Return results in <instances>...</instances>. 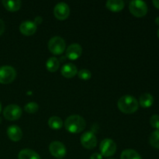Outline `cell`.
Segmentation results:
<instances>
[{"mask_svg":"<svg viewBox=\"0 0 159 159\" xmlns=\"http://www.w3.org/2000/svg\"><path fill=\"white\" fill-rule=\"evenodd\" d=\"M48 47L49 51L54 55L61 54L65 51L66 48L65 41L62 37H54L49 40L48 43Z\"/></svg>","mask_w":159,"mask_h":159,"instance_id":"3957f363","label":"cell"},{"mask_svg":"<svg viewBox=\"0 0 159 159\" xmlns=\"http://www.w3.org/2000/svg\"><path fill=\"white\" fill-rule=\"evenodd\" d=\"M65 129L72 134H78L84 130L86 126V122L82 116L79 115H71L65 121Z\"/></svg>","mask_w":159,"mask_h":159,"instance_id":"6da1fadb","label":"cell"},{"mask_svg":"<svg viewBox=\"0 0 159 159\" xmlns=\"http://www.w3.org/2000/svg\"><path fill=\"white\" fill-rule=\"evenodd\" d=\"M37 25L32 21H24L20 24V30L25 36H31L37 31Z\"/></svg>","mask_w":159,"mask_h":159,"instance_id":"7c38bea8","label":"cell"},{"mask_svg":"<svg viewBox=\"0 0 159 159\" xmlns=\"http://www.w3.org/2000/svg\"><path fill=\"white\" fill-rule=\"evenodd\" d=\"M129 10L136 17H143L147 14L148 6L146 2L141 0H134L130 2Z\"/></svg>","mask_w":159,"mask_h":159,"instance_id":"277c9868","label":"cell"},{"mask_svg":"<svg viewBox=\"0 0 159 159\" xmlns=\"http://www.w3.org/2000/svg\"><path fill=\"white\" fill-rule=\"evenodd\" d=\"M120 159H142L141 155L133 149H127L121 153Z\"/></svg>","mask_w":159,"mask_h":159,"instance_id":"44dd1931","label":"cell"},{"mask_svg":"<svg viewBox=\"0 0 159 159\" xmlns=\"http://www.w3.org/2000/svg\"><path fill=\"white\" fill-rule=\"evenodd\" d=\"M106 6L109 10L117 12L124 8V2L122 0H108Z\"/></svg>","mask_w":159,"mask_h":159,"instance_id":"9a60e30c","label":"cell"},{"mask_svg":"<svg viewBox=\"0 0 159 159\" xmlns=\"http://www.w3.org/2000/svg\"><path fill=\"white\" fill-rule=\"evenodd\" d=\"M49 151L51 155L57 158H62L66 155V148L60 141H53L49 145Z\"/></svg>","mask_w":159,"mask_h":159,"instance_id":"ba28073f","label":"cell"},{"mask_svg":"<svg viewBox=\"0 0 159 159\" xmlns=\"http://www.w3.org/2000/svg\"><path fill=\"white\" fill-rule=\"evenodd\" d=\"M59 67H60V61L58 59L55 57H50L46 63V68L51 72H54L58 70Z\"/></svg>","mask_w":159,"mask_h":159,"instance_id":"d6986e66","label":"cell"},{"mask_svg":"<svg viewBox=\"0 0 159 159\" xmlns=\"http://www.w3.org/2000/svg\"><path fill=\"white\" fill-rule=\"evenodd\" d=\"M1 110H2V105H1V102H0V113H1Z\"/></svg>","mask_w":159,"mask_h":159,"instance_id":"4dcf8cb0","label":"cell"},{"mask_svg":"<svg viewBox=\"0 0 159 159\" xmlns=\"http://www.w3.org/2000/svg\"><path fill=\"white\" fill-rule=\"evenodd\" d=\"M152 3H153V5L155 6V8L159 9V0H154V1L152 2Z\"/></svg>","mask_w":159,"mask_h":159,"instance_id":"f1b7e54d","label":"cell"},{"mask_svg":"<svg viewBox=\"0 0 159 159\" xmlns=\"http://www.w3.org/2000/svg\"><path fill=\"white\" fill-rule=\"evenodd\" d=\"M61 75L64 77L71 79V78H73L78 74L77 67L72 63L65 64L61 68Z\"/></svg>","mask_w":159,"mask_h":159,"instance_id":"5bb4252c","label":"cell"},{"mask_svg":"<svg viewBox=\"0 0 159 159\" xmlns=\"http://www.w3.org/2000/svg\"><path fill=\"white\" fill-rule=\"evenodd\" d=\"M1 123H2V119H1V117H0V124H1Z\"/></svg>","mask_w":159,"mask_h":159,"instance_id":"d6a6232c","label":"cell"},{"mask_svg":"<svg viewBox=\"0 0 159 159\" xmlns=\"http://www.w3.org/2000/svg\"><path fill=\"white\" fill-rule=\"evenodd\" d=\"M99 149L102 156L110 157L116 153V144L112 139L107 138L101 141Z\"/></svg>","mask_w":159,"mask_h":159,"instance_id":"52a82bcc","label":"cell"},{"mask_svg":"<svg viewBox=\"0 0 159 159\" xmlns=\"http://www.w3.org/2000/svg\"><path fill=\"white\" fill-rule=\"evenodd\" d=\"M117 106L119 110L126 114H131L138 110L139 103L136 98L132 96L126 95L120 98Z\"/></svg>","mask_w":159,"mask_h":159,"instance_id":"7a4b0ae2","label":"cell"},{"mask_svg":"<svg viewBox=\"0 0 159 159\" xmlns=\"http://www.w3.org/2000/svg\"><path fill=\"white\" fill-rule=\"evenodd\" d=\"M110 159H113V158H110Z\"/></svg>","mask_w":159,"mask_h":159,"instance_id":"836d02e7","label":"cell"},{"mask_svg":"<svg viewBox=\"0 0 159 159\" xmlns=\"http://www.w3.org/2000/svg\"><path fill=\"white\" fill-rule=\"evenodd\" d=\"M7 135L11 141L16 142L20 141L23 138V131L18 126L12 125L8 127Z\"/></svg>","mask_w":159,"mask_h":159,"instance_id":"4fadbf2b","label":"cell"},{"mask_svg":"<svg viewBox=\"0 0 159 159\" xmlns=\"http://www.w3.org/2000/svg\"><path fill=\"white\" fill-rule=\"evenodd\" d=\"M48 126L53 130H59L63 126V121L59 116H51L48 120Z\"/></svg>","mask_w":159,"mask_h":159,"instance_id":"ffe728a7","label":"cell"},{"mask_svg":"<svg viewBox=\"0 0 159 159\" xmlns=\"http://www.w3.org/2000/svg\"><path fill=\"white\" fill-rule=\"evenodd\" d=\"M149 143L153 148L159 149V129L152 132L149 138Z\"/></svg>","mask_w":159,"mask_h":159,"instance_id":"7402d4cb","label":"cell"},{"mask_svg":"<svg viewBox=\"0 0 159 159\" xmlns=\"http://www.w3.org/2000/svg\"><path fill=\"white\" fill-rule=\"evenodd\" d=\"M150 124L153 128H155L156 130L159 129V115L155 114L152 116L150 119Z\"/></svg>","mask_w":159,"mask_h":159,"instance_id":"d4e9b609","label":"cell"},{"mask_svg":"<svg viewBox=\"0 0 159 159\" xmlns=\"http://www.w3.org/2000/svg\"><path fill=\"white\" fill-rule=\"evenodd\" d=\"M19 159H41L40 155L31 149H23L18 155Z\"/></svg>","mask_w":159,"mask_h":159,"instance_id":"ac0fdd59","label":"cell"},{"mask_svg":"<svg viewBox=\"0 0 159 159\" xmlns=\"http://www.w3.org/2000/svg\"><path fill=\"white\" fill-rule=\"evenodd\" d=\"M39 106L37 102H28L24 107V110L28 113H35L38 111Z\"/></svg>","mask_w":159,"mask_h":159,"instance_id":"603a6c76","label":"cell"},{"mask_svg":"<svg viewBox=\"0 0 159 159\" xmlns=\"http://www.w3.org/2000/svg\"><path fill=\"white\" fill-rule=\"evenodd\" d=\"M16 77L15 68L9 65L0 67V83L9 84L13 82Z\"/></svg>","mask_w":159,"mask_h":159,"instance_id":"5b68a950","label":"cell"},{"mask_svg":"<svg viewBox=\"0 0 159 159\" xmlns=\"http://www.w3.org/2000/svg\"><path fill=\"white\" fill-rule=\"evenodd\" d=\"M5 31V23L2 20L0 19V36L4 33Z\"/></svg>","mask_w":159,"mask_h":159,"instance_id":"4316f807","label":"cell"},{"mask_svg":"<svg viewBox=\"0 0 159 159\" xmlns=\"http://www.w3.org/2000/svg\"><path fill=\"white\" fill-rule=\"evenodd\" d=\"M157 35H158V37L159 38V29H158V33H157Z\"/></svg>","mask_w":159,"mask_h":159,"instance_id":"1f68e13d","label":"cell"},{"mask_svg":"<svg viewBox=\"0 0 159 159\" xmlns=\"http://www.w3.org/2000/svg\"><path fill=\"white\" fill-rule=\"evenodd\" d=\"M138 103L144 108H149L154 103V97L150 93H143L139 99V102Z\"/></svg>","mask_w":159,"mask_h":159,"instance_id":"2e32d148","label":"cell"},{"mask_svg":"<svg viewBox=\"0 0 159 159\" xmlns=\"http://www.w3.org/2000/svg\"><path fill=\"white\" fill-rule=\"evenodd\" d=\"M82 48L78 43H71L66 50V56L70 60H76L81 57Z\"/></svg>","mask_w":159,"mask_h":159,"instance_id":"8fae6325","label":"cell"},{"mask_svg":"<svg viewBox=\"0 0 159 159\" xmlns=\"http://www.w3.org/2000/svg\"><path fill=\"white\" fill-rule=\"evenodd\" d=\"M78 76L82 80H89L91 79L92 73L91 71H89L88 69H81L80 71L78 72Z\"/></svg>","mask_w":159,"mask_h":159,"instance_id":"cb8c5ba5","label":"cell"},{"mask_svg":"<svg viewBox=\"0 0 159 159\" xmlns=\"http://www.w3.org/2000/svg\"><path fill=\"white\" fill-rule=\"evenodd\" d=\"M90 159H102V155L99 153H94L91 155Z\"/></svg>","mask_w":159,"mask_h":159,"instance_id":"484cf974","label":"cell"},{"mask_svg":"<svg viewBox=\"0 0 159 159\" xmlns=\"http://www.w3.org/2000/svg\"><path fill=\"white\" fill-rule=\"evenodd\" d=\"M3 116L6 120L10 121L17 120L22 116V109L16 104L7 106L3 110Z\"/></svg>","mask_w":159,"mask_h":159,"instance_id":"8992f818","label":"cell"},{"mask_svg":"<svg viewBox=\"0 0 159 159\" xmlns=\"http://www.w3.org/2000/svg\"><path fill=\"white\" fill-rule=\"evenodd\" d=\"M80 141L86 149H93L97 145V138L93 132H85L81 136Z\"/></svg>","mask_w":159,"mask_h":159,"instance_id":"30bf717a","label":"cell"},{"mask_svg":"<svg viewBox=\"0 0 159 159\" xmlns=\"http://www.w3.org/2000/svg\"><path fill=\"white\" fill-rule=\"evenodd\" d=\"M70 9L68 4L59 2L54 9V15L58 20H65L69 16Z\"/></svg>","mask_w":159,"mask_h":159,"instance_id":"9c48e42d","label":"cell"},{"mask_svg":"<svg viewBox=\"0 0 159 159\" xmlns=\"http://www.w3.org/2000/svg\"><path fill=\"white\" fill-rule=\"evenodd\" d=\"M155 23H157V25H159V16L156 17V19H155Z\"/></svg>","mask_w":159,"mask_h":159,"instance_id":"f546056e","label":"cell"},{"mask_svg":"<svg viewBox=\"0 0 159 159\" xmlns=\"http://www.w3.org/2000/svg\"><path fill=\"white\" fill-rule=\"evenodd\" d=\"M5 9H7L9 12H16L18 11L21 7V1L20 0H16V1H7V0H3L2 2Z\"/></svg>","mask_w":159,"mask_h":159,"instance_id":"e0dca14e","label":"cell"},{"mask_svg":"<svg viewBox=\"0 0 159 159\" xmlns=\"http://www.w3.org/2000/svg\"><path fill=\"white\" fill-rule=\"evenodd\" d=\"M43 22V18L41 16H37L34 19V23L36 25H39Z\"/></svg>","mask_w":159,"mask_h":159,"instance_id":"83f0119b","label":"cell"}]
</instances>
